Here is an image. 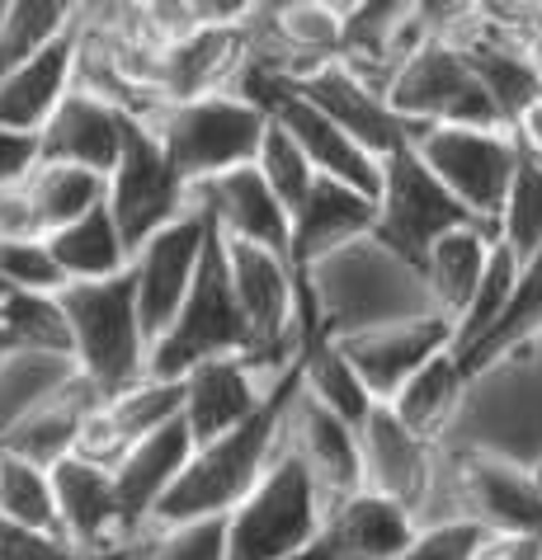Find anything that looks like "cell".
Returning a JSON list of instances; mask_svg holds the SVG:
<instances>
[{
    "mask_svg": "<svg viewBox=\"0 0 542 560\" xmlns=\"http://www.w3.org/2000/svg\"><path fill=\"white\" fill-rule=\"evenodd\" d=\"M302 288L316 316V335L325 339H349L439 311L425 288V273L396 250H387L378 236H364L316 259L302 273Z\"/></svg>",
    "mask_w": 542,
    "mask_h": 560,
    "instance_id": "1",
    "label": "cell"
},
{
    "mask_svg": "<svg viewBox=\"0 0 542 560\" xmlns=\"http://www.w3.org/2000/svg\"><path fill=\"white\" fill-rule=\"evenodd\" d=\"M298 392H302V358H298V368L274 386V396L265 400V410H260L255 419H245L241 429H231V433H222V439L194 447L180 486L170 490V500L161 504L151 527L194 523V518H227V513L237 509L260 480H265L274 457L284 453L288 406H292Z\"/></svg>",
    "mask_w": 542,
    "mask_h": 560,
    "instance_id": "2",
    "label": "cell"
},
{
    "mask_svg": "<svg viewBox=\"0 0 542 560\" xmlns=\"http://www.w3.org/2000/svg\"><path fill=\"white\" fill-rule=\"evenodd\" d=\"M443 447L491 453L519 466L542 457V339H529L491 368L472 372L468 406Z\"/></svg>",
    "mask_w": 542,
    "mask_h": 560,
    "instance_id": "3",
    "label": "cell"
},
{
    "mask_svg": "<svg viewBox=\"0 0 542 560\" xmlns=\"http://www.w3.org/2000/svg\"><path fill=\"white\" fill-rule=\"evenodd\" d=\"M61 306L71 320V353L76 368L100 386V396H118L151 377V335L137 306L132 269L95 283H67Z\"/></svg>",
    "mask_w": 542,
    "mask_h": 560,
    "instance_id": "4",
    "label": "cell"
},
{
    "mask_svg": "<svg viewBox=\"0 0 542 560\" xmlns=\"http://www.w3.org/2000/svg\"><path fill=\"white\" fill-rule=\"evenodd\" d=\"M147 128L157 132L175 175L194 189V184L227 175L237 165H255L260 142L269 132V114L237 90H222V95L189 104H161L147 118Z\"/></svg>",
    "mask_w": 542,
    "mask_h": 560,
    "instance_id": "5",
    "label": "cell"
},
{
    "mask_svg": "<svg viewBox=\"0 0 542 560\" xmlns=\"http://www.w3.org/2000/svg\"><path fill=\"white\" fill-rule=\"evenodd\" d=\"M325 509L312 471L284 447L265 480L227 513V551L231 560H292L321 541Z\"/></svg>",
    "mask_w": 542,
    "mask_h": 560,
    "instance_id": "6",
    "label": "cell"
},
{
    "mask_svg": "<svg viewBox=\"0 0 542 560\" xmlns=\"http://www.w3.org/2000/svg\"><path fill=\"white\" fill-rule=\"evenodd\" d=\"M222 353H251V325L241 316L237 288H231V264H227V241L212 226L204 269H198L189 298H184L180 316L170 330L151 345V377H184L189 368L208 363Z\"/></svg>",
    "mask_w": 542,
    "mask_h": 560,
    "instance_id": "7",
    "label": "cell"
},
{
    "mask_svg": "<svg viewBox=\"0 0 542 560\" xmlns=\"http://www.w3.org/2000/svg\"><path fill=\"white\" fill-rule=\"evenodd\" d=\"M387 104L411 122V132L420 128H505L500 108L491 104L486 85L476 81L468 57L453 38H429L420 43L396 75L387 81Z\"/></svg>",
    "mask_w": 542,
    "mask_h": 560,
    "instance_id": "8",
    "label": "cell"
},
{
    "mask_svg": "<svg viewBox=\"0 0 542 560\" xmlns=\"http://www.w3.org/2000/svg\"><path fill=\"white\" fill-rule=\"evenodd\" d=\"M476 217L448 194V184L425 165V155L406 142L382 161V189H378V226L373 236L396 250L401 259H411L415 269L425 264L429 245L448 236V231L468 226Z\"/></svg>",
    "mask_w": 542,
    "mask_h": 560,
    "instance_id": "9",
    "label": "cell"
},
{
    "mask_svg": "<svg viewBox=\"0 0 542 560\" xmlns=\"http://www.w3.org/2000/svg\"><path fill=\"white\" fill-rule=\"evenodd\" d=\"M425 165L448 184V194L468 208L476 222L495 226L505 194L519 175L523 151L509 128H420L411 137Z\"/></svg>",
    "mask_w": 542,
    "mask_h": 560,
    "instance_id": "10",
    "label": "cell"
},
{
    "mask_svg": "<svg viewBox=\"0 0 542 560\" xmlns=\"http://www.w3.org/2000/svg\"><path fill=\"white\" fill-rule=\"evenodd\" d=\"M189 208H194V189L175 175L157 132L137 118L128 132V147H123V161L108 175V212H114L128 250L137 255L157 231L175 226Z\"/></svg>",
    "mask_w": 542,
    "mask_h": 560,
    "instance_id": "11",
    "label": "cell"
},
{
    "mask_svg": "<svg viewBox=\"0 0 542 560\" xmlns=\"http://www.w3.org/2000/svg\"><path fill=\"white\" fill-rule=\"evenodd\" d=\"M208 241H212V222H208V212L194 203L175 226L157 231V236L132 255L137 306H142V325H147L151 345H157V339L170 330V320L180 316L198 269H204Z\"/></svg>",
    "mask_w": 542,
    "mask_h": 560,
    "instance_id": "12",
    "label": "cell"
},
{
    "mask_svg": "<svg viewBox=\"0 0 542 560\" xmlns=\"http://www.w3.org/2000/svg\"><path fill=\"white\" fill-rule=\"evenodd\" d=\"M359 453H364V490L396 500L420 523L429 494H434V480H439L443 447L401 424L392 406H378L359 424Z\"/></svg>",
    "mask_w": 542,
    "mask_h": 560,
    "instance_id": "13",
    "label": "cell"
},
{
    "mask_svg": "<svg viewBox=\"0 0 542 560\" xmlns=\"http://www.w3.org/2000/svg\"><path fill=\"white\" fill-rule=\"evenodd\" d=\"M53 490H57V527L67 547L100 556V560H123L132 551L118 486L108 466L71 453L53 466Z\"/></svg>",
    "mask_w": 542,
    "mask_h": 560,
    "instance_id": "14",
    "label": "cell"
},
{
    "mask_svg": "<svg viewBox=\"0 0 542 560\" xmlns=\"http://www.w3.org/2000/svg\"><path fill=\"white\" fill-rule=\"evenodd\" d=\"M180 382H184V424H189L194 443H212L265 410V400L284 377L269 382L245 353H222L189 368Z\"/></svg>",
    "mask_w": 542,
    "mask_h": 560,
    "instance_id": "15",
    "label": "cell"
},
{
    "mask_svg": "<svg viewBox=\"0 0 542 560\" xmlns=\"http://www.w3.org/2000/svg\"><path fill=\"white\" fill-rule=\"evenodd\" d=\"M292 90L312 100L321 114H331L339 128H345L359 147L373 151L378 161H387V155L401 151L415 137L411 122L401 118L392 104H387L382 90L373 81H364V75L354 71L345 57L331 61V67H321L316 75H307V81L292 85Z\"/></svg>",
    "mask_w": 542,
    "mask_h": 560,
    "instance_id": "16",
    "label": "cell"
},
{
    "mask_svg": "<svg viewBox=\"0 0 542 560\" xmlns=\"http://www.w3.org/2000/svg\"><path fill=\"white\" fill-rule=\"evenodd\" d=\"M194 203L208 212V222L227 241L265 245V250H278L292 259V212L274 198V189L255 165H237L227 175L194 184Z\"/></svg>",
    "mask_w": 542,
    "mask_h": 560,
    "instance_id": "17",
    "label": "cell"
},
{
    "mask_svg": "<svg viewBox=\"0 0 542 560\" xmlns=\"http://www.w3.org/2000/svg\"><path fill=\"white\" fill-rule=\"evenodd\" d=\"M345 358L359 368V377L368 382L378 406H387L415 372H420L434 353L453 349V320L448 316H420V320H401V325H382V330H364L349 339H335Z\"/></svg>",
    "mask_w": 542,
    "mask_h": 560,
    "instance_id": "18",
    "label": "cell"
},
{
    "mask_svg": "<svg viewBox=\"0 0 542 560\" xmlns=\"http://www.w3.org/2000/svg\"><path fill=\"white\" fill-rule=\"evenodd\" d=\"M284 447L307 466V471H312V480L325 494V504H335V500H345V494L364 490L359 429H354L349 419H339L335 410H325L316 396H307V392L292 396Z\"/></svg>",
    "mask_w": 542,
    "mask_h": 560,
    "instance_id": "19",
    "label": "cell"
},
{
    "mask_svg": "<svg viewBox=\"0 0 542 560\" xmlns=\"http://www.w3.org/2000/svg\"><path fill=\"white\" fill-rule=\"evenodd\" d=\"M132 122L123 108H114L108 100L90 95V90L71 85V95L61 100V108L53 114V122L38 132L43 142V161H61V165H85L95 175H114V165L123 161V147H128Z\"/></svg>",
    "mask_w": 542,
    "mask_h": 560,
    "instance_id": "20",
    "label": "cell"
},
{
    "mask_svg": "<svg viewBox=\"0 0 542 560\" xmlns=\"http://www.w3.org/2000/svg\"><path fill=\"white\" fill-rule=\"evenodd\" d=\"M245 67H251V34H245V24H204L194 38L165 48L161 104H189V100L237 90Z\"/></svg>",
    "mask_w": 542,
    "mask_h": 560,
    "instance_id": "21",
    "label": "cell"
},
{
    "mask_svg": "<svg viewBox=\"0 0 542 560\" xmlns=\"http://www.w3.org/2000/svg\"><path fill=\"white\" fill-rule=\"evenodd\" d=\"M194 433L184 419H175L170 429L151 433L132 447L128 457L114 466V486H118V504H123V523H128V537L137 541L147 533L151 523H157L161 504L170 500V490L180 486L184 466L194 457Z\"/></svg>",
    "mask_w": 542,
    "mask_h": 560,
    "instance_id": "22",
    "label": "cell"
},
{
    "mask_svg": "<svg viewBox=\"0 0 542 560\" xmlns=\"http://www.w3.org/2000/svg\"><path fill=\"white\" fill-rule=\"evenodd\" d=\"M420 533L411 509L373 490H354L325 509L321 547L331 560H401Z\"/></svg>",
    "mask_w": 542,
    "mask_h": 560,
    "instance_id": "23",
    "label": "cell"
},
{
    "mask_svg": "<svg viewBox=\"0 0 542 560\" xmlns=\"http://www.w3.org/2000/svg\"><path fill=\"white\" fill-rule=\"evenodd\" d=\"M76 67H81V28L57 38L53 48L34 52L20 67L0 71V122L14 132H43L61 108V100L76 85Z\"/></svg>",
    "mask_w": 542,
    "mask_h": 560,
    "instance_id": "24",
    "label": "cell"
},
{
    "mask_svg": "<svg viewBox=\"0 0 542 560\" xmlns=\"http://www.w3.org/2000/svg\"><path fill=\"white\" fill-rule=\"evenodd\" d=\"M453 43L462 48V57H468V67L476 71V81L486 85L491 104L500 108L505 128L542 95V67H538L533 48H529V43H523L519 34H509V28H495V24H486V20H476V24L462 28Z\"/></svg>",
    "mask_w": 542,
    "mask_h": 560,
    "instance_id": "25",
    "label": "cell"
},
{
    "mask_svg": "<svg viewBox=\"0 0 542 560\" xmlns=\"http://www.w3.org/2000/svg\"><path fill=\"white\" fill-rule=\"evenodd\" d=\"M378 226V198L349 184L321 179L307 208L292 217V269L307 273L316 259L345 250V245L373 236Z\"/></svg>",
    "mask_w": 542,
    "mask_h": 560,
    "instance_id": "26",
    "label": "cell"
},
{
    "mask_svg": "<svg viewBox=\"0 0 542 560\" xmlns=\"http://www.w3.org/2000/svg\"><path fill=\"white\" fill-rule=\"evenodd\" d=\"M495 241H500L495 236V226L468 222V226H458V231H448V236L434 241L425 264H420L429 298H434V306H439V316L453 320V330H458L462 311L472 306L476 288H482L486 264L495 255Z\"/></svg>",
    "mask_w": 542,
    "mask_h": 560,
    "instance_id": "27",
    "label": "cell"
},
{
    "mask_svg": "<svg viewBox=\"0 0 542 560\" xmlns=\"http://www.w3.org/2000/svg\"><path fill=\"white\" fill-rule=\"evenodd\" d=\"M100 406H104L100 386L90 382L85 372H76V377L61 386L53 400H43V406L28 415L20 429H10L0 447H10V453H20V457L38 462V466H57L61 457H71V453H76L85 419L95 415Z\"/></svg>",
    "mask_w": 542,
    "mask_h": 560,
    "instance_id": "28",
    "label": "cell"
},
{
    "mask_svg": "<svg viewBox=\"0 0 542 560\" xmlns=\"http://www.w3.org/2000/svg\"><path fill=\"white\" fill-rule=\"evenodd\" d=\"M468 386H472V372L462 368V358L453 349H443V353H434L387 406H392V415L406 429H415L420 439L443 447L462 406H468Z\"/></svg>",
    "mask_w": 542,
    "mask_h": 560,
    "instance_id": "29",
    "label": "cell"
},
{
    "mask_svg": "<svg viewBox=\"0 0 542 560\" xmlns=\"http://www.w3.org/2000/svg\"><path fill=\"white\" fill-rule=\"evenodd\" d=\"M48 250L61 264L67 283H95V278H118V273L132 269V250H128V241H123L108 203L85 212L81 222L53 231Z\"/></svg>",
    "mask_w": 542,
    "mask_h": 560,
    "instance_id": "30",
    "label": "cell"
},
{
    "mask_svg": "<svg viewBox=\"0 0 542 560\" xmlns=\"http://www.w3.org/2000/svg\"><path fill=\"white\" fill-rule=\"evenodd\" d=\"M76 372L81 368H76V358H67V353L10 349L0 358V443H5L10 429H20L43 400H53Z\"/></svg>",
    "mask_w": 542,
    "mask_h": 560,
    "instance_id": "31",
    "label": "cell"
},
{
    "mask_svg": "<svg viewBox=\"0 0 542 560\" xmlns=\"http://www.w3.org/2000/svg\"><path fill=\"white\" fill-rule=\"evenodd\" d=\"M302 392L316 396L321 406L335 410L339 419H349L354 429L378 410V400H373V392H368V382L359 377V368H354L345 358V349L325 335H316L302 353Z\"/></svg>",
    "mask_w": 542,
    "mask_h": 560,
    "instance_id": "32",
    "label": "cell"
},
{
    "mask_svg": "<svg viewBox=\"0 0 542 560\" xmlns=\"http://www.w3.org/2000/svg\"><path fill=\"white\" fill-rule=\"evenodd\" d=\"M24 189L34 198L48 236L61 226H71V222H81V217L95 212L100 203H108L104 175H95V170H85V165H61V161H38L34 175L24 179Z\"/></svg>",
    "mask_w": 542,
    "mask_h": 560,
    "instance_id": "33",
    "label": "cell"
},
{
    "mask_svg": "<svg viewBox=\"0 0 542 560\" xmlns=\"http://www.w3.org/2000/svg\"><path fill=\"white\" fill-rule=\"evenodd\" d=\"M85 20V0H14L0 20V71L20 67L57 38L76 34Z\"/></svg>",
    "mask_w": 542,
    "mask_h": 560,
    "instance_id": "34",
    "label": "cell"
},
{
    "mask_svg": "<svg viewBox=\"0 0 542 560\" xmlns=\"http://www.w3.org/2000/svg\"><path fill=\"white\" fill-rule=\"evenodd\" d=\"M0 518L20 523L28 533L61 537L53 466H38L20 453H10V447H0Z\"/></svg>",
    "mask_w": 542,
    "mask_h": 560,
    "instance_id": "35",
    "label": "cell"
},
{
    "mask_svg": "<svg viewBox=\"0 0 542 560\" xmlns=\"http://www.w3.org/2000/svg\"><path fill=\"white\" fill-rule=\"evenodd\" d=\"M0 325H5L14 349H38V353H71V320L61 306V292H10L0 302Z\"/></svg>",
    "mask_w": 542,
    "mask_h": 560,
    "instance_id": "36",
    "label": "cell"
},
{
    "mask_svg": "<svg viewBox=\"0 0 542 560\" xmlns=\"http://www.w3.org/2000/svg\"><path fill=\"white\" fill-rule=\"evenodd\" d=\"M519 269H523V259H519L515 250H509V245L495 241V255H491V264H486L482 288H476L472 306L462 311V320H458V330H453V353H468L472 345H482V339L495 330V320L505 316L509 298H515Z\"/></svg>",
    "mask_w": 542,
    "mask_h": 560,
    "instance_id": "37",
    "label": "cell"
},
{
    "mask_svg": "<svg viewBox=\"0 0 542 560\" xmlns=\"http://www.w3.org/2000/svg\"><path fill=\"white\" fill-rule=\"evenodd\" d=\"M495 236L523 264L542 255V161H533V155L519 161V175L509 184L500 217H495Z\"/></svg>",
    "mask_w": 542,
    "mask_h": 560,
    "instance_id": "38",
    "label": "cell"
},
{
    "mask_svg": "<svg viewBox=\"0 0 542 560\" xmlns=\"http://www.w3.org/2000/svg\"><path fill=\"white\" fill-rule=\"evenodd\" d=\"M123 560H231L227 518H194V523L147 527Z\"/></svg>",
    "mask_w": 542,
    "mask_h": 560,
    "instance_id": "39",
    "label": "cell"
},
{
    "mask_svg": "<svg viewBox=\"0 0 542 560\" xmlns=\"http://www.w3.org/2000/svg\"><path fill=\"white\" fill-rule=\"evenodd\" d=\"M255 170L265 175V184L274 189V198L284 203L292 217H298L307 208V198H312V189L321 184V175L312 170V161L302 155V147L292 142V137L278 128V122L269 118V132L265 142H260V155H255Z\"/></svg>",
    "mask_w": 542,
    "mask_h": 560,
    "instance_id": "40",
    "label": "cell"
},
{
    "mask_svg": "<svg viewBox=\"0 0 542 560\" xmlns=\"http://www.w3.org/2000/svg\"><path fill=\"white\" fill-rule=\"evenodd\" d=\"M0 278L14 292H61L67 273L53 259L48 241H0Z\"/></svg>",
    "mask_w": 542,
    "mask_h": 560,
    "instance_id": "41",
    "label": "cell"
},
{
    "mask_svg": "<svg viewBox=\"0 0 542 560\" xmlns=\"http://www.w3.org/2000/svg\"><path fill=\"white\" fill-rule=\"evenodd\" d=\"M486 527L472 518H453V523H429L415 533L401 560H476L486 547Z\"/></svg>",
    "mask_w": 542,
    "mask_h": 560,
    "instance_id": "42",
    "label": "cell"
},
{
    "mask_svg": "<svg viewBox=\"0 0 542 560\" xmlns=\"http://www.w3.org/2000/svg\"><path fill=\"white\" fill-rule=\"evenodd\" d=\"M137 24L157 48H175V43L194 38L208 20L198 0H137Z\"/></svg>",
    "mask_w": 542,
    "mask_h": 560,
    "instance_id": "43",
    "label": "cell"
},
{
    "mask_svg": "<svg viewBox=\"0 0 542 560\" xmlns=\"http://www.w3.org/2000/svg\"><path fill=\"white\" fill-rule=\"evenodd\" d=\"M482 5L486 0H420V10H415V34H420V43L458 38L468 24L482 20Z\"/></svg>",
    "mask_w": 542,
    "mask_h": 560,
    "instance_id": "44",
    "label": "cell"
},
{
    "mask_svg": "<svg viewBox=\"0 0 542 560\" xmlns=\"http://www.w3.org/2000/svg\"><path fill=\"white\" fill-rule=\"evenodd\" d=\"M0 241H48V226H43L24 184H5L0 189Z\"/></svg>",
    "mask_w": 542,
    "mask_h": 560,
    "instance_id": "45",
    "label": "cell"
},
{
    "mask_svg": "<svg viewBox=\"0 0 542 560\" xmlns=\"http://www.w3.org/2000/svg\"><path fill=\"white\" fill-rule=\"evenodd\" d=\"M43 161V142L34 132H14L0 122V189L5 184H24L34 175V165Z\"/></svg>",
    "mask_w": 542,
    "mask_h": 560,
    "instance_id": "46",
    "label": "cell"
},
{
    "mask_svg": "<svg viewBox=\"0 0 542 560\" xmlns=\"http://www.w3.org/2000/svg\"><path fill=\"white\" fill-rule=\"evenodd\" d=\"M509 132H515V142L523 155H533V161H542V95L523 108V114L509 122Z\"/></svg>",
    "mask_w": 542,
    "mask_h": 560,
    "instance_id": "47",
    "label": "cell"
},
{
    "mask_svg": "<svg viewBox=\"0 0 542 560\" xmlns=\"http://www.w3.org/2000/svg\"><path fill=\"white\" fill-rule=\"evenodd\" d=\"M476 560H542V541L523 537H486V547Z\"/></svg>",
    "mask_w": 542,
    "mask_h": 560,
    "instance_id": "48",
    "label": "cell"
},
{
    "mask_svg": "<svg viewBox=\"0 0 542 560\" xmlns=\"http://www.w3.org/2000/svg\"><path fill=\"white\" fill-rule=\"evenodd\" d=\"M265 0H198L208 24H245Z\"/></svg>",
    "mask_w": 542,
    "mask_h": 560,
    "instance_id": "49",
    "label": "cell"
},
{
    "mask_svg": "<svg viewBox=\"0 0 542 560\" xmlns=\"http://www.w3.org/2000/svg\"><path fill=\"white\" fill-rule=\"evenodd\" d=\"M321 5H331V10L339 14V20H345V24H349V20H354V14H359V10H364V0H321Z\"/></svg>",
    "mask_w": 542,
    "mask_h": 560,
    "instance_id": "50",
    "label": "cell"
},
{
    "mask_svg": "<svg viewBox=\"0 0 542 560\" xmlns=\"http://www.w3.org/2000/svg\"><path fill=\"white\" fill-rule=\"evenodd\" d=\"M292 560H331V551H325V547H321V541H316V547H312V551H302V556H292Z\"/></svg>",
    "mask_w": 542,
    "mask_h": 560,
    "instance_id": "51",
    "label": "cell"
},
{
    "mask_svg": "<svg viewBox=\"0 0 542 560\" xmlns=\"http://www.w3.org/2000/svg\"><path fill=\"white\" fill-rule=\"evenodd\" d=\"M14 345H10V335H5V325H0V358H5Z\"/></svg>",
    "mask_w": 542,
    "mask_h": 560,
    "instance_id": "52",
    "label": "cell"
},
{
    "mask_svg": "<svg viewBox=\"0 0 542 560\" xmlns=\"http://www.w3.org/2000/svg\"><path fill=\"white\" fill-rule=\"evenodd\" d=\"M533 476H538V486H542V457L533 462Z\"/></svg>",
    "mask_w": 542,
    "mask_h": 560,
    "instance_id": "53",
    "label": "cell"
},
{
    "mask_svg": "<svg viewBox=\"0 0 542 560\" xmlns=\"http://www.w3.org/2000/svg\"><path fill=\"white\" fill-rule=\"evenodd\" d=\"M10 5H14V0H0V20H5V10H10Z\"/></svg>",
    "mask_w": 542,
    "mask_h": 560,
    "instance_id": "54",
    "label": "cell"
}]
</instances>
